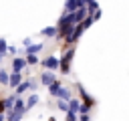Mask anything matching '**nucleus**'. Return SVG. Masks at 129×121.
<instances>
[{
    "mask_svg": "<svg viewBox=\"0 0 129 121\" xmlns=\"http://www.w3.org/2000/svg\"><path fill=\"white\" fill-rule=\"evenodd\" d=\"M2 109H4V101H0V111H2Z\"/></svg>",
    "mask_w": 129,
    "mask_h": 121,
    "instance_id": "nucleus-1",
    "label": "nucleus"
}]
</instances>
